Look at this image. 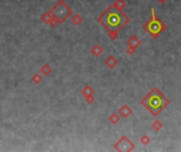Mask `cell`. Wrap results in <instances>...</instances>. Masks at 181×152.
Listing matches in <instances>:
<instances>
[{
  "mask_svg": "<svg viewBox=\"0 0 181 152\" xmlns=\"http://www.w3.org/2000/svg\"><path fill=\"white\" fill-rule=\"evenodd\" d=\"M99 20L104 25V28L109 31L111 37L115 38L117 33L129 22V17L124 14L120 7L114 4L108 10H106V12L100 17Z\"/></svg>",
  "mask_w": 181,
  "mask_h": 152,
  "instance_id": "obj_1",
  "label": "cell"
},
{
  "mask_svg": "<svg viewBox=\"0 0 181 152\" xmlns=\"http://www.w3.org/2000/svg\"><path fill=\"white\" fill-rule=\"evenodd\" d=\"M142 106L145 107L146 109L151 112V115L157 116L163 111L165 107L169 105V101L166 96L164 95L159 89L154 88L141 101Z\"/></svg>",
  "mask_w": 181,
  "mask_h": 152,
  "instance_id": "obj_2",
  "label": "cell"
},
{
  "mask_svg": "<svg viewBox=\"0 0 181 152\" xmlns=\"http://www.w3.org/2000/svg\"><path fill=\"white\" fill-rule=\"evenodd\" d=\"M165 28H166V25H165L164 23L156 16L155 10L151 9V18L143 25V29L147 33L151 34V37L156 38V37H158L162 32H163V31L165 30Z\"/></svg>",
  "mask_w": 181,
  "mask_h": 152,
  "instance_id": "obj_3",
  "label": "cell"
},
{
  "mask_svg": "<svg viewBox=\"0 0 181 152\" xmlns=\"http://www.w3.org/2000/svg\"><path fill=\"white\" fill-rule=\"evenodd\" d=\"M115 148L119 151H130L132 149H135V145L133 143H132L126 136H123L121 140L115 144Z\"/></svg>",
  "mask_w": 181,
  "mask_h": 152,
  "instance_id": "obj_4",
  "label": "cell"
},
{
  "mask_svg": "<svg viewBox=\"0 0 181 152\" xmlns=\"http://www.w3.org/2000/svg\"><path fill=\"white\" fill-rule=\"evenodd\" d=\"M141 43V40H139V38L137 37V36H132V38L128 40V44H129V47H132V49L137 48V47L139 46V44Z\"/></svg>",
  "mask_w": 181,
  "mask_h": 152,
  "instance_id": "obj_5",
  "label": "cell"
},
{
  "mask_svg": "<svg viewBox=\"0 0 181 152\" xmlns=\"http://www.w3.org/2000/svg\"><path fill=\"white\" fill-rule=\"evenodd\" d=\"M120 113L122 114L124 117H127L128 115L132 113V110L128 108V106H126V105H125V106H123L122 108L120 109Z\"/></svg>",
  "mask_w": 181,
  "mask_h": 152,
  "instance_id": "obj_6",
  "label": "cell"
},
{
  "mask_svg": "<svg viewBox=\"0 0 181 152\" xmlns=\"http://www.w3.org/2000/svg\"><path fill=\"white\" fill-rule=\"evenodd\" d=\"M151 127L154 128V130H156V131H159L160 129H161L162 127H163V125H162L161 123L159 122V120H156V122H155L154 124L151 125Z\"/></svg>",
  "mask_w": 181,
  "mask_h": 152,
  "instance_id": "obj_7",
  "label": "cell"
},
{
  "mask_svg": "<svg viewBox=\"0 0 181 152\" xmlns=\"http://www.w3.org/2000/svg\"><path fill=\"white\" fill-rule=\"evenodd\" d=\"M140 141L143 144V145H147V144L151 141V140L148 138V136H146V135H143L142 137L140 138Z\"/></svg>",
  "mask_w": 181,
  "mask_h": 152,
  "instance_id": "obj_8",
  "label": "cell"
},
{
  "mask_svg": "<svg viewBox=\"0 0 181 152\" xmlns=\"http://www.w3.org/2000/svg\"><path fill=\"white\" fill-rule=\"evenodd\" d=\"M118 120H119V118H118L117 115H114V116L111 117V122L114 123V124H115V123H118Z\"/></svg>",
  "mask_w": 181,
  "mask_h": 152,
  "instance_id": "obj_9",
  "label": "cell"
},
{
  "mask_svg": "<svg viewBox=\"0 0 181 152\" xmlns=\"http://www.w3.org/2000/svg\"><path fill=\"white\" fill-rule=\"evenodd\" d=\"M158 1L160 2V3H164V2L166 1V0H158Z\"/></svg>",
  "mask_w": 181,
  "mask_h": 152,
  "instance_id": "obj_10",
  "label": "cell"
}]
</instances>
